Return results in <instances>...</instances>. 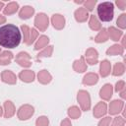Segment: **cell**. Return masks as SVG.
<instances>
[{
	"label": "cell",
	"instance_id": "1",
	"mask_svg": "<svg viewBox=\"0 0 126 126\" xmlns=\"http://www.w3.org/2000/svg\"><path fill=\"white\" fill-rule=\"evenodd\" d=\"M21 39V32L15 25L8 24L0 28V46L14 48L20 44Z\"/></svg>",
	"mask_w": 126,
	"mask_h": 126
},
{
	"label": "cell",
	"instance_id": "2",
	"mask_svg": "<svg viewBox=\"0 0 126 126\" xmlns=\"http://www.w3.org/2000/svg\"><path fill=\"white\" fill-rule=\"evenodd\" d=\"M114 14L113 4L111 2H103L97 6V15L102 22H109L112 20Z\"/></svg>",
	"mask_w": 126,
	"mask_h": 126
},
{
	"label": "cell",
	"instance_id": "3",
	"mask_svg": "<svg viewBox=\"0 0 126 126\" xmlns=\"http://www.w3.org/2000/svg\"><path fill=\"white\" fill-rule=\"evenodd\" d=\"M78 101L81 105V108L85 111L89 110L91 107V98L90 94L86 91H80L78 93Z\"/></svg>",
	"mask_w": 126,
	"mask_h": 126
},
{
	"label": "cell",
	"instance_id": "4",
	"mask_svg": "<svg viewBox=\"0 0 126 126\" xmlns=\"http://www.w3.org/2000/svg\"><path fill=\"white\" fill-rule=\"evenodd\" d=\"M34 25L39 31L44 32L48 27V17L43 13L37 14L34 18Z\"/></svg>",
	"mask_w": 126,
	"mask_h": 126
},
{
	"label": "cell",
	"instance_id": "5",
	"mask_svg": "<svg viewBox=\"0 0 126 126\" xmlns=\"http://www.w3.org/2000/svg\"><path fill=\"white\" fill-rule=\"evenodd\" d=\"M33 111L34 110H33V107L32 105L25 104V105L20 107V109L18 111V117L21 120H27L33 114Z\"/></svg>",
	"mask_w": 126,
	"mask_h": 126
},
{
	"label": "cell",
	"instance_id": "6",
	"mask_svg": "<svg viewBox=\"0 0 126 126\" xmlns=\"http://www.w3.org/2000/svg\"><path fill=\"white\" fill-rule=\"evenodd\" d=\"M16 62L23 67H30L32 65L31 56L27 52H20L16 56Z\"/></svg>",
	"mask_w": 126,
	"mask_h": 126
},
{
	"label": "cell",
	"instance_id": "7",
	"mask_svg": "<svg viewBox=\"0 0 126 126\" xmlns=\"http://www.w3.org/2000/svg\"><path fill=\"white\" fill-rule=\"evenodd\" d=\"M86 59L87 62L91 65H94L95 63H97V59H98V54L97 51L94 48H89L86 51Z\"/></svg>",
	"mask_w": 126,
	"mask_h": 126
},
{
	"label": "cell",
	"instance_id": "8",
	"mask_svg": "<svg viewBox=\"0 0 126 126\" xmlns=\"http://www.w3.org/2000/svg\"><path fill=\"white\" fill-rule=\"evenodd\" d=\"M124 106V103L122 100H113L109 104V113L110 114H117L119 113Z\"/></svg>",
	"mask_w": 126,
	"mask_h": 126
},
{
	"label": "cell",
	"instance_id": "9",
	"mask_svg": "<svg viewBox=\"0 0 126 126\" xmlns=\"http://www.w3.org/2000/svg\"><path fill=\"white\" fill-rule=\"evenodd\" d=\"M1 79L3 82L5 83H8V84H16V75L11 72V71H8V70H5L2 72L1 74Z\"/></svg>",
	"mask_w": 126,
	"mask_h": 126
},
{
	"label": "cell",
	"instance_id": "10",
	"mask_svg": "<svg viewBox=\"0 0 126 126\" xmlns=\"http://www.w3.org/2000/svg\"><path fill=\"white\" fill-rule=\"evenodd\" d=\"M51 22H52L53 27L55 29H57V30H61L64 27V25H65V19H64V17L61 16V15H58V14L52 16Z\"/></svg>",
	"mask_w": 126,
	"mask_h": 126
},
{
	"label": "cell",
	"instance_id": "11",
	"mask_svg": "<svg viewBox=\"0 0 126 126\" xmlns=\"http://www.w3.org/2000/svg\"><path fill=\"white\" fill-rule=\"evenodd\" d=\"M112 92H113L112 86L110 84H106L100 90V97L105 99V100H108L112 95Z\"/></svg>",
	"mask_w": 126,
	"mask_h": 126
},
{
	"label": "cell",
	"instance_id": "12",
	"mask_svg": "<svg viewBox=\"0 0 126 126\" xmlns=\"http://www.w3.org/2000/svg\"><path fill=\"white\" fill-rule=\"evenodd\" d=\"M106 113V104L104 102H98L94 108V115L96 118L103 116Z\"/></svg>",
	"mask_w": 126,
	"mask_h": 126
},
{
	"label": "cell",
	"instance_id": "13",
	"mask_svg": "<svg viewBox=\"0 0 126 126\" xmlns=\"http://www.w3.org/2000/svg\"><path fill=\"white\" fill-rule=\"evenodd\" d=\"M4 111H5V112H4V116H5L6 118H10L11 116L14 115L16 109H15V106H14V104L12 103V101L7 100V101L4 102Z\"/></svg>",
	"mask_w": 126,
	"mask_h": 126
},
{
	"label": "cell",
	"instance_id": "14",
	"mask_svg": "<svg viewBox=\"0 0 126 126\" xmlns=\"http://www.w3.org/2000/svg\"><path fill=\"white\" fill-rule=\"evenodd\" d=\"M19 78L23 82L30 83V82H32L33 81V79H34V73L32 71H31V70H25V71H22L19 74Z\"/></svg>",
	"mask_w": 126,
	"mask_h": 126
},
{
	"label": "cell",
	"instance_id": "15",
	"mask_svg": "<svg viewBox=\"0 0 126 126\" xmlns=\"http://www.w3.org/2000/svg\"><path fill=\"white\" fill-rule=\"evenodd\" d=\"M88 17H89L88 10H86L85 8H79L75 12V18L78 22H85L87 21Z\"/></svg>",
	"mask_w": 126,
	"mask_h": 126
},
{
	"label": "cell",
	"instance_id": "16",
	"mask_svg": "<svg viewBox=\"0 0 126 126\" xmlns=\"http://www.w3.org/2000/svg\"><path fill=\"white\" fill-rule=\"evenodd\" d=\"M73 69L76 72H85L87 70V64L85 63L84 57H81L79 60H76L73 64Z\"/></svg>",
	"mask_w": 126,
	"mask_h": 126
},
{
	"label": "cell",
	"instance_id": "17",
	"mask_svg": "<svg viewBox=\"0 0 126 126\" xmlns=\"http://www.w3.org/2000/svg\"><path fill=\"white\" fill-rule=\"evenodd\" d=\"M98 80V76L95 73H88L83 79V84L85 85H94Z\"/></svg>",
	"mask_w": 126,
	"mask_h": 126
},
{
	"label": "cell",
	"instance_id": "18",
	"mask_svg": "<svg viewBox=\"0 0 126 126\" xmlns=\"http://www.w3.org/2000/svg\"><path fill=\"white\" fill-rule=\"evenodd\" d=\"M13 54L10 51H3L0 54V65H7L11 63Z\"/></svg>",
	"mask_w": 126,
	"mask_h": 126
},
{
	"label": "cell",
	"instance_id": "19",
	"mask_svg": "<svg viewBox=\"0 0 126 126\" xmlns=\"http://www.w3.org/2000/svg\"><path fill=\"white\" fill-rule=\"evenodd\" d=\"M37 78H38V82H40L41 84H48L51 81V75L46 70L40 71L37 75Z\"/></svg>",
	"mask_w": 126,
	"mask_h": 126
},
{
	"label": "cell",
	"instance_id": "20",
	"mask_svg": "<svg viewBox=\"0 0 126 126\" xmlns=\"http://www.w3.org/2000/svg\"><path fill=\"white\" fill-rule=\"evenodd\" d=\"M34 10L32 7H30V6H26V7H23L19 13V16L22 18V19H29L32 14H33Z\"/></svg>",
	"mask_w": 126,
	"mask_h": 126
},
{
	"label": "cell",
	"instance_id": "21",
	"mask_svg": "<svg viewBox=\"0 0 126 126\" xmlns=\"http://www.w3.org/2000/svg\"><path fill=\"white\" fill-rule=\"evenodd\" d=\"M107 31H108V32H107L108 36H110V38H111L112 40L117 41V40L120 38V36L122 35V32L119 31V30H117V29H115L114 27H110Z\"/></svg>",
	"mask_w": 126,
	"mask_h": 126
},
{
	"label": "cell",
	"instance_id": "22",
	"mask_svg": "<svg viewBox=\"0 0 126 126\" xmlns=\"http://www.w3.org/2000/svg\"><path fill=\"white\" fill-rule=\"evenodd\" d=\"M110 68H111L110 63H109L107 60H103V61L100 63V68H99L100 75H101L102 77H106V76L110 73Z\"/></svg>",
	"mask_w": 126,
	"mask_h": 126
},
{
	"label": "cell",
	"instance_id": "23",
	"mask_svg": "<svg viewBox=\"0 0 126 126\" xmlns=\"http://www.w3.org/2000/svg\"><path fill=\"white\" fill-rule=\"evenodd\" d=\"M106 54L107 55H121L123 54V47L118 44H114L106 50Z\"/></svg>",
	"mask_w": 126,
	"mask_h": 126
},
{
	"label": "cell",
	"instance_id": "24",
	"mask_svg": "<svg viewBox=\"0 0 126 126\" xmlns=\"http://www.w3.org/2000/svg\"><path fill=\"white\" fill-rule=\"evenodd\" d=\"M18 8H19L18 3H16V2H11V3H9V4L4 8V14H5V15L14 14V13L17 12Z\"/></svg>",
	"mask_w": 126,
	"mask_h": 126
},
{
	"label": "cell",
	"instance_id": "25",
	"mask_svg": "<svg viewBox=\"0 0 126 126\" xmlns=\"http://www.w3.org/2000/svg\"><path fill=\"white\" fill-rule=\"evenodd\" d=\"M48 41H49V38H48L47 36L41 35V36L37 39V41H36V43H35V45H34V49H35V50H38V49H40V48H42V47H45V46L47 45Z\"/></svg>",
	"mask_w": 126,
	"mask_h": 126
},
{
	"label": "cell",
	"instance_id": "26",
	"mask_svg": "<svg viewBox=\"0 0 126 126\" xmlns=\"http://www.w3.org/2000/svg\"><path fill=\"white\" fill-rule=\"evenodd\" d=\"M89 25H90V28L94 31H98L100 30L101 26L97 20V18L94 16V15H92L91 18H90V22H89Z\"/></svg>",
	"mask_w": 126,
	"mask_h": 126
},
{
	"label": "cell",
	"instance_id": "27",
	"mask_svg": "<svg viewBox=\"0 0 126 126\" xmlns=\"http://www.w3.org/2000/svg\"><path fill=\"white\" fill-rule=\"evenodd\" d=\"M107 39H108V33H107V30L106 29H102L94 38V40L96 42H104Z\"/></svg>",
	"mask_w": 126,
	"mask_h": 126
},
{
	"label": "cell",
	"instance_id": "28",
	"mask_svg": "<svg viewBox=\"0 0 126 126\" xmlns=\"http://www.w3.org/2000/svg\"><path fill=\"white\" fill-rule=\"evenodd\" d=\"M124 71H125L124 64H123V63H120V62H118V63H116V64L114 65V67H113V71H112V74H113L114 76H120V75H122V74L124 73Z\"/></svg>",
	"mask_w": 126,
	"mask_h": 126
},
{
	"label": "cell",
	"instance_id": "29",
	"mask_svg": "<svg viewBox=\"0 0 126 126\" xmlns=\"http://www.w3.org/2000/svg\"><path fill=\"white\" fill-rule=\"evenodd\" d=\"M68 114H69V116H70L71 118L77 119V118H79L80 115H81V110H80L79 107H77V106H72V107L69 108Z\"/></svg>",
	"mask_w": 126,
	"mask_h": 126
},
{
	"label": "cell",
	"instance_id": "30",
	"mask_svg": "<svg viewBox=\"0 0 126 126\" xmlns=\"http://www.w3.org/2000/svg\"><path fill=\"white\" fill-rule=\"evenodd\" d=\"M52 51H53V46L50 45V46H47L44 50H42L41 52L38 53L37 55V58H42V57H49L51 54H52Z\"/></svg>",
	"mask_w": 126,
	"mask_h": 126
},
{
	"label": "cell",
	"instance_id": "31",
	"mask_svg": "<svg viewBox=\"0 0 126 126\" xmlns=\"http://www.w3.org/2000/svg\"><path fill=\"white\" fill-rule=\"evenodd\" d=\"M22 32H23V35H24V41L28 44L29 38H30V34H31V29L28 26H22Z\"/></svg>",
	"mask_w": 126,
	"mask_h": 126
},
{
	"label": "cell",
	"instance_id": "32",
	"mask_svg": "<svg viewBox=\"0 0 126 126\" xmlns=\"http://www.w3.org/2000/svg\"><path fill=\"white\" fill-rule=\"evenodd\" d=\"M117 25L121 29L126 28V14H122V15L119 16V18L117 19Z\"/></svg>",
	"mask_w": 126,
	"mask_h": 126
},
{
	"label": "cell",
	"instance_id": "33",
	"mask_svg": "<svg viewBox=\"0 0 126 126\" xmlns=\"http://www.w3.org/2000/svg\"><path fill=\"white\" fill-rule=\"evenodd\" d=\"M124 124H125L124 118L118 116V117H115V118L113 119V121H112V123H111V126H124Z\"/></svg>",
	"mask_w": 126,
	"mask_h": 126
},
{
	"label": "cell",
	"instance_id": "34",
	"mask_svg": "<svg viewBox=\"0 0 126 126\" xmlns=\"http://www.w3.org/2000/svg\"><path fill=\"white\" fill-rule=\"evenodd\" d=\"M36 126H47L48 125V119L45 116H41L39 118H37L36 122H35Z\"/></svg>",
	"mask_w": 126,
	"mask_h": 126
},
{
	"label": "cell",
	"instance_id": "35",
	"mask_svg": "<svg viewBox=\"0 0 126 126\" xmlns=\"http://www.w3.org/2000/svg\"><path fill=\"white\" fill-rule=\"evenodd\" d=\"M38 35V32H36V30L34 29H32L31 30V34H30V38H29V41H28V44H32L37 37Z\"/></svg>",
	"mask_w": 126,
	"mask_h": 126
},
{
	"label": "cell",
	"instance_id": "36",
	"mask_svg": "<svg viewBox=\"0 0 126 126\" xmlns=\"http://www.w3.org/2000/svg\"><path fill=\"white\" fill-rule=\"evenodd\" d=\"M95 3H96V1L95 0H91V1H86V2H84V4H85V9L87 10H90V11H92L93 9H94V5H95Z\"/></svg>",
	"mask_w": 126,
	"mask_h": 126
},
{
	"label": "cell",
	"instance_id": "37",
	"mask_svg": "<svg viewBox=\"0 0 126 126\" xmlns=\"http://www.w3.org/2000/svg\"><path fill=\"white\" fill-rule=\"evenodd\" d=\"M124 89H125V83L123 81H119V82L116 83V87H115V91L116 92H119L120 93Z\"/></svg>",
	"mask_w": 126,
	"mask_h": 126
},
{
	"label": "cell",
	"instance_id": "38",
	"mask_svg": "<svg viewBox=\"0 0 126 126\" xmlns=\"http://www.w3.org/2000/svg\"><path fill=\"white\" fill-rule=\"evenodd\" d=\"M110 121H111V118L110 117H104V118H102L99 121L98 126H108L109 123H110Z\"/></svg>",
	"mask_w": 126,
	"mask_h": 126
},
{
	"label": "cell",
	"instance_id": "39",
	"mask_svg": "<svg viewBox=\"0 0 126 126\" xmlns=\"http://www.w3.org/2000/svg\"><path fill=\"white\" fill-rule=\"evenodd\" d=\"M116 5L121 9V10H124L126 8V1L125 0H118L116 1Z\"/></svg>",
	"mask_w": 126,
	"mask_h": 126
},
{
	"label": "cell",
	"instance_id": "40",
	"mask_svg": "<svg viewBox=\"0 0 126 126\" xmlns=\"http://www.w3.org/2000/svg\"><path fill=\"white\" fill-rule=\"evenodd\" d=\"M61 126H72V125H71V122H70V120H69L68 118H66V119H64V120L62 121V123H61Z\"/></svg>",
	"mask_w": 126,
	"mask_h": 126
},
{
	"label": "cell",
	"instance_id": "41",
	"mask_svg": "<svg viewBox=\"0 0 126 126\" xmlns=\"http://www.w3.org/2000/svg\"><path fill=\"white\" fill-rule=\"evenodd\" d=\"M125 94H126V91H125V89H124L123 91H121V92H120V96H121L122 98H125V97H126Z\"/></svg>",
	"mask_w": 126,
	"mask_h": 126
},
{
	"label": "cell",
	"instance_id": "42",
	"mask_svg": "<svg viewBox=\"0 0 126 126\" xmlns=\"http://www.w3.org/2000/svg\"><path fill=\"white\" fill-rule=\"evenodd\" d=\"M6 22V18L4 17V16H1L0 15V24H3V23H5Z\"/></svg>",
	"mask_w": 126,
	"mask_h": 126
},
{
	"label": "cell",
	"instance_id": "43",
	"mask_svg": "<svg viewBox=\"0 0 126 126\" xmlns=\"http://www.w3.org/2000/svg\"><path fill=\"white\" fill-rule=\"evenodd\" d=\"M125 39H126V36H123V38H122V45H123V48L125 47Z\"/></svg>",
	"mask_w": 126,
	"mask_h": 126
},
{
	"label": "cell",
	"instance_id": "44",
	"mask_svg": "<svg viewBox=\"0 0 126 126\" xmlns=\"http://www.w3.org/2000/svg\"><path fill=\"white\" fill-rule=\"evenodd\" d=\"M3 6H4V3L3 2H0V10H1V8H3Z\"/></svg>",
	"mask_w": 126,
	"mask_h": 126
},
{
	"label": "cell",
	"instance_id": "45",
	"mask_svg": "<svg viewBox=\"0 0 126 126\" xmlns=\"http://www.w3.org/2000/svg\"><path fill=\"white\" fill-rule=\"evenodd\" d=\"M2 113H3V110H2V108H1V106H0V116L2 115Z\"/></svg>",
	"mask_w": 126,
	"mask_h": 126
},
{
	"label": "cell",
	"instance_id": "46",
	"mask_svg": "<svg viewBox=\"0 0 126 126\" xmlns=\"http://www.w3.org/2000/svg\"><path fill=\"white\" fill-rule=\"evenodd\" d=\"M0 52H1V49H0Z\"/></svg>",
	"mask_w": 126,
	"mask_h": 126
}]
</instances>
